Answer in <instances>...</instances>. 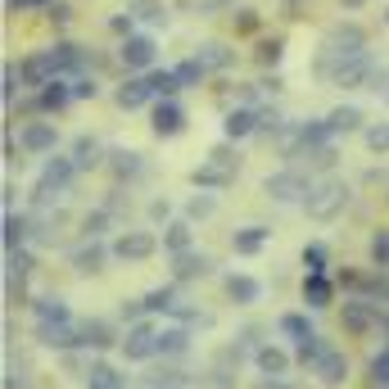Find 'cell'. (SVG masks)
I'll list each match as a JSON object with an SVG mask.
<instances>
[{
	"instance_id": "cell-5",
	"label": "cell",
	"mask_w": 389,
	"mask_h": 389,
	"mask_svg": "<svg viewBox=\"0 0 389 389\" xmlns=\"http://www.w3.org/2000/svg\"><path fill=\"white\" fill-rule=\"evenodd\" d=\"M267 186H272L280 199H295V190H299V181L295 177H276V181H267Z\"/></svg>"
},
{
	"instance_id": "cell-9",
	"label": "cell",
	"mask_w": 389,
	"mask_h": 389,
	"mask_svg": "<svg viewBox=\"0 0 389 389\" xmlns=\"http://www.w3.org/2000/svg\"><path fill=\"white\" fill-rule=\"evenodd\" d=\"M140 100H145V86H140V82H132V86L123 91V104H140Z\"/></svg>"
},
{
	"instance_id": "cell-12",
	"label": "cell",
	"mask_w": 389,
	"mask_h": 389,
	"mask_svg": "<svg viewBox=\"0 0 389 389\" xmlns=\"http://www.w3.org/2000/svg\"><path fill=\"white\" fill-rule=\"evenodd\" d=\"M376 258H389V235H376Z\"/></svg>"
},
{
	"instance_id": "cell-11",
	"label": "cell",
	"mask_w": 389,
	"mask_h": 389,
	"mask_svg": "<svg viewBox=\"0 0 389 389\" xmlns=\"http://www.w3.org/2000/svg\"><path fill=\"white\" fill-rule=\"evenodd\" d=\"M353 123H358V113H353V109H344V113H335V127H353Z\"/></svg>"
},
{
	"instance_id": "cell-10",
	"label": "cell",
	"mask_w": 389,
	"mask_h": 389,
	"mask_svg": "<svg viewBox=\"0 0 389 389\" xmlns=\"http://www.w3.org/2000/svg\"><path fill=\"white\" fill-rule=\"evenodd\" d=\"M226 132H231V136H245V132H249V113L231 118V123H226Z\"/></svg>"
},
{
	"instance_id": "cell-2",
	"label": "cell",
	"mask_w": 389,
	"mask_h": 389,
	"mask_svg": "<svg viewBox=\"0 0 389 389\" xmlns=\"http://www.w3.org/2000/svg\"><path fill=\"white\" fill-rule=\"evenodd\" d=\"M263 240H267V231H263V226H249V231H240V235H235V249H240V254H254Z\"/></svg>"
},
{
	"instance_id": "cell-4",
	"label": "cell",
	"mask_w": 389,
	"mask_h": 389,
	"mask_svg": "<svg viewBox=\"0 0 389 389\" xmlns=\"http://www.w3.org/2000/svg\"><path fill=\"white\" fill-rule=\"evenodd\" d=\"M159 132H177V127H181V113L177 109H172V104H168V109H159Z\"/></svg>"
},
{
	"instance_id": "cell-1",
	"label": "cell",
	"mask_w": 389,
	"mask_h": 389,
	"mask_svg": "<svg viewBox=\"0 0 389 389\" xmlns=\"http://www.w3.org/2000/svg\"><path fill=\"white\" fill-rule=\"evenodd\" d=\"M149 249H154L149 235H123V240H118V254H123V258H140V254H149Z\"/></svg>"
},
{
	"instance_id": "cell-8",
	"label": "cell",
	"mask_w": 389,
	"mask_h": 389,
	"mask_svg": "<svg viewBox=\"0 0 389 389\" xmlns=\"http://www.w3.org/2000/svg\"><path fill=\"white\" fill-rule=\"evenodd\" d=\"M231 295H240V299H254V295H258V285H254V280H231Z\"/></svg>"
},
{
	"instance_id": "cell-3",
	"label": "cell",
	"mask_w": 389,
	"mask_h": 389,
	"mask_svg": "<svg viewBox=\"0 0 389 389\" xmlns=\"http://www.w3.org/2000/svg\"><path fill=\"white\" fill-rule=\"evenodd\" d=\"M27 145H32V149H50V145H55V132H50V127H32V132H27Z\"/></svg>"
},
{
	"instance_id": "cell-6",
	"label": "cell",
	"mask_w": 389,
	"mask_h": 389,
	"mask_svg": "<svg viewBox=\"0 0 389 389\" xmlns=\"http://www.w3.org/2000/svg\"><path fill=\"white\" fill-rule=\"evenodd\" d=\"M335 204H340V190H335V186H331V190H321V199H317V204H312V213H331V209H335Z\"/></svg>"
},
{
	"instance_id": "cell-7",
	"label": "cell",
	"mask_w": 389,
	"mask_h": 389,
	"mask_svg": "<svg viewBox=\"0 0 389 389\" xmlns=\"http://www.w3.org/2000/svg\"><path fill=\"white\" fill-rule=\"evenodd\" d=\"M123 55L132 59V63H145V59H149V41H132V46H127Z\"/></svg>"
}]
</instances>
